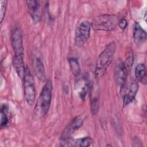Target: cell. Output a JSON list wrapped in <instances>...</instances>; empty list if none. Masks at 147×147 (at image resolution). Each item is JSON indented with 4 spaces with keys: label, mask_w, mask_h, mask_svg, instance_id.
Segmentation results:
<instances>
[{
    "label": "cell",
    "mask_w": 147,
    "mask_h": 147,
    "mask_svg": "<svg viewBox=\"0 0 147 147\" xmlns=\"http://www.w3.org/2000/svg\"><path fill=\"white\" fill-rule=\"evenodd\" d=\"M115 49V44L112 42L107 45L100 53L95 65V76L96 78H102L105 75L113 60Z\"/></svg>",
    "instance_id": "obj_1"
},
{
    "label": "cell",
    "mask_w": 147,
    "mask_h": 147,
    "mask_svg": "<svg viewBox=\"0 0 147 147\" xmlns=\"http://www.w3.org/2000/svg\"><path fill=\"white\" fill-rule=\"evenodd\" d=\"M52 84L48 80L39 95L34 108V114L37 118H42L48 112L52 99Z\"/></svg>",
    "instance_id": "obj_2"
},
{
    "label": "cell",
    "mask_w": 147,
    "mask_h": 147,
    "mask_svg": "<svg viewBox=\"0 0 147 147\" xmlns=\"http://www.w3.org/2000/svg\"><path fill=\"white\" fill-rule=\"evenodd\" d=\"M119 19L114 14H101L92 20L91 23V28L96 31H111L118 26Z\"/></svg>",
    "instance_id": "obj_3"
},
{
    "label": "cell",
    "mask_w": 147,
    "mask_h": 147,
    "mask_svg": "<svg viewBox=\"0 0 147 147\" xmlns=\"http://www.w3.org/2000/svg\"><path fill=\"white\" fill-rule=\"evenodd\" d=\"M24 97L29 105H32L36 99V88L34 80L29 69L26 67L25 74L23 78Z\"/></svg>",
    "instance_id": "obj_4"
},
{
    "label": "cell",
    "mask_w": 147,
    "mask_h": 147,
    "mask_svg": "<svg viewBox=\"0 0 147 147\" xmlns=\"http://www.w3.org/2000/svg\"><path fill=\"white\" fill-rule=\"evenodd\" d=\"M91 28V23L88 21H83L79 24L75 33L74 41L77 47H83L87 41L90 37Z\"/></svg>",
    "instance_id": "obj_5"
},
{
    "label": "cell",
    "mask_w": 147,
    "mask_h": 147,
    "mask_svg": "<svg viewBox=\"0 0 147 147\" xmlns=\"http://www.w3.org/2000/svg\"><path fill=\"white\" fill-rule=\"evenodd\" d=\"M128 72L124 61L121 59H118L114 67V78L116 84L120 87L121 90L124 89L125 87Z\"/></svg>",
    "instance_id": "obj_6"
},
{
    "label": "cell",
    "mask_w": 147,
    "mask_h": 147,
    "mask_svg": "<svg viewBox=\"0 0 147 147\" xmlns=\"http://www.w3.org/2000/svg\"><path fill=\"white\" fill-rule=\"evenodd\" d=\"M10 39L14 56H24L22 34L19 27H15L13 29Z\"/></svg>",
    "instance_id": "obj_7"
},
{
    "label": "cell",
    "mask_w": 147,
    "mask_h": 147,
    "mask_svg": "<svg viewBox=\"0 0 147 147\" xmlns=\"http://www.w3.org/2000/svg\"><path fill=\"white\" fill-rule=\"evenodd\" d=\"M83 123V118L82 116H78L73 119L71 122L63 130L60 139L65 141L70 138L71 136L78 129H79Z\"/></svg>",
    "instance_id": "obj_8"
},
{
    "label": "cell",
    "mask_w": 147,
    "mask_h": 147,
    "mask_svg": "<svg viewBox=\"0 0 147 147\" xmlns=\"http://www.w3.org/2000/svg\"><path fill=\"white\" fill-rule=\"evenodd\" d=\"M75 91L81 99L84 100L90 88V81L86 75L79 78L75 83Z\"/></svg>",
    "instance_id": "obj_9"
},
{
    "label": "cell",
    "mask_w": 147,
    "mask_h": 147,
    "mask_svg": "<svg viewBox=\"0 0 147 147\" xmlns=\"http://www.w3.org/2000/svg\"><path fill=\"white\" fill-rule=\"evenodd\" d=\"M26 3L32 19L35 22L40 21L42 16V9L40 2L38 1H26Z\"/></svg>",
    "instance_id": "obj_10"
},
{
    "label": "cell",
    "mask_w": 147,
    "mask_h": 147,
    "mask_svg": "<svg viewBox=\"0 0 147 147\" xmlns=\"http://www.w3.org/2000/svg\"><path fill=\"white\" fill-rule=\"evenodd\" d=\"M133 36L134 42L137 46L142 45L146 40V33L138 22H136L134 25Z\"/></svg>",
    "instance_id": "obj_11"
},
{
    "label": "cell",
    "mask_w": 147,
    "mask_h": 147,
    "mask_svg": "<svg viewBox=\"0 0 147 147\" xmlns=\"http://www.w3.org/2000/svg\"><path fill=\"white\" fill-rule=\"evenodd\" d=\"M138 84L136 80H133L123 98V105L126 106L134 99L138 90Z\"/></svg>",
    "instance_id": "obj_12"
},
{
    "label": "cell",
    "mask_w": 147,
    "mask_h": 147,
    "mask_svg": "<svg viewBox=\"0 0 147 147\" xmlns=\"http://www.w3.org/2000/svg\"><path fill=\"white\" fill-rule=\"evenodd\" d=\"M64 146L86 147L90 146L92 143V140L90 137H85L78 139H68L64 141Z\"/></svg>",
    "instance_id": "obj_13"
},
{
    "label": "cell",
    "mask_w": 147,
    "mask_h": 147,
    "mask_svg": "<svg viewBox=\"0 0 147 147\" xmlns=\"http://www.w3.org/2000/svg\"><path fill=\"white\" fill-rule=\"evenodd\" d=\"M13 65L20 78L23 79L26 68L24 66V56H14L13 59Z\"/></svg>",
    "instance_id": "obj_14"
},
{
    "label": "cell",
    "mask_w": 147,
    "mask_h": 147,
    "mask_svg": "<svg viewBox=\"0 0 147 147\" xmlns=\"http://www.w3.org/2000/svg\"><path fill=\"white\" fill-rule=\"evenodd\" d=\"M34 71L37 78L41 81H44L46 78L45 70L42 60L37 57L34 61Z\"/></svg>",
    "instance_id": "obj_15"
},
{
    "label": "cell",
    "mask_w": 147,
    "mask_h": 147,
    "mask_svg": "<svg viewBox=\"0 0 147 147\" xmlns=\"http://www.w3.org/2000/svg\"><path fill=\"white\" fill-rule=\"evenodd\" d=\"M134 75L136 79L144 84L146 83V67L144 64L140 63L138 64L136 68L134 71Z\"/></svg>",
    "instance_id": "obj_16"
},
{
    "label": "cell",
    "mask_w": 147,
    "mask_h": 147,
    "mask_svg": "<svg viewBox=\"0 0 147 147\" xmlns=\"http://www.w3.org/2000/svg\"><path fill=\"white\" fill-rule=\"evenodd\" d=\"M68 63L72 74L75 76H79L81 74V69L78 59L75 57H70L68 59Z\"/></svg>",
    "instance_id": "obj_17"
},
{
    "label": "cell",
    "mask_w": 147,
    "mask_h": 147,
    "mask_svg": "<svg viewBox=\"0 0 147 147\" xmlns=\"http://www.w3.org/2000/svg\"><path fill=\"white\" fill-rule=\"evenodd\" d=\"M133 62H134L133 53L132 52L131 50H129L127 52L126 59H125V60L124 61V64L128 72H129L130 70L131 69Z\"/></svg>",
    "instance_id": "obj_18"
},
{
    "label": "cell",
    "mask_w": 147,
    "mask_h": 147,
    "mask_svg": "<svg viewBox=\"0 0 147 147\" xmlns=\"http://www.w3.org/2000/svg\"><path fill=\"white\" fill-rule=\"evenodd\" d=\"M7 110V107L6 105L2 106L1 110V121H0V125L1 127H4L7 125L8 123V118L6 115V111Z\"/></svg>",
    "instance_id": "obj_19"
},
{
    "label": "cell",
    "mask_w": 147,
    "mask_h": 147,
    "mask_svg": "<svg viewBox=\"0 0 147 147\" xmlns=\"http://www.w3.org/2000/svg\"><path fill=\"white\" fill-rule=\"evenodd\" d=\"M99 106V100L97 96L93 98L90 102V110L93 115L97 114Z\"/></svg>",
    "instance_id": "obj_20"
},
{
    "label": "cell",
    "mask_w": 147,
    "mask_h": 147,
    "mask_svg": "<svg viewBox=\"0 0 147 147\" xmlns=\"http://www.w3.org/2000/svg\"><path fill=\"white\" fill-rule=\"evenodd\" d=\"M0 5H1V9H0V21L1 23L2 22L7 7V1L5 0H1L0 1Z\"/></svg>",
    "instance_id": "obj_21"
},
{
    "label": "cell",
    "mask_w": 147,
    "mask_h": 147,
    "mask_svg": "<svg viewBox=\"0 0 147 147\" xmlns=\"http://www.w3.org/2000/svg\"><path fill=\"white\" fill-rule=\"evenodd\" d=\"M118 25L119 26V28L122 29L124 30L126 29V28L127 26V21H126V20L124 18H122L119 19L118 21Z\"/></svg>",
    "instance_id": "obj_22"
}]
</instances>
